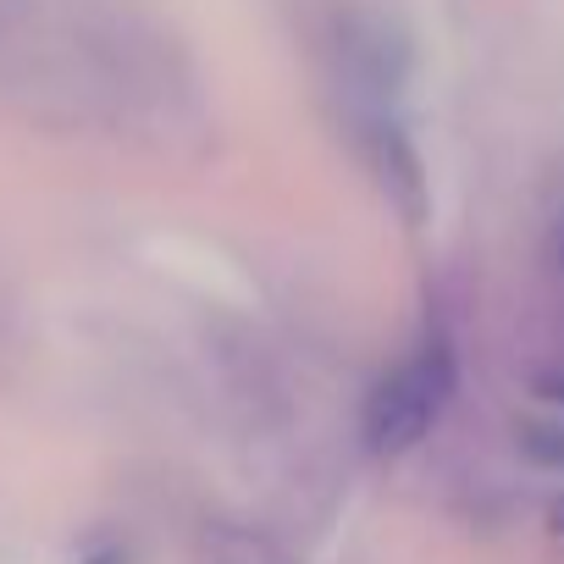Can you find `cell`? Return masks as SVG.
I'll return each instance as SVG.
<instances>
[{"mask_svg":"<svg viewBox=\"0 0 564 564\" xmlns=\"http://www.w3.org/2000/svg\"><path fill=\"white\" fill-rule=\"evenodd\" d=\"M454 382H459L454 344H448L443 333H426V338L366 393V410H360V437H366V448L382 454V459L410 454V448L437 426V415L448 410Z\"/></svg>","mask_w":564,"mask_h":564,"instance_id":"6da1fadb","label":"cell"},{"mask_svg":"<svg viewBox=\"0 0 564 564\" xmlns=\"http://www.w3.org/2000/svg\"><path fill=\"white\" fill-rule=\"evenodd\" d=\"M536 265H542V294H547V305L564 311V210L553 216V227H547V238H542V249H536Z\"/></svg>","mask_w":564,"mask_h":564,"instance_id":"7a4b0ae2","label":"cell"},{"mask_svg":"<svg viewBox=\"0 0 564 564\" xmlns=\"http://www.w3.org/2000/svg\"><path fill=\"white\" fill-rule=\"evenodd\" d=\"M520 448L536 459V465H547V470H558L564 465V415H553V421H531V426H520Z\"/></svg>","mask_w":564,"mask_h":564,"instance_id":"3957f363","label":"cell"}]
</instances>
